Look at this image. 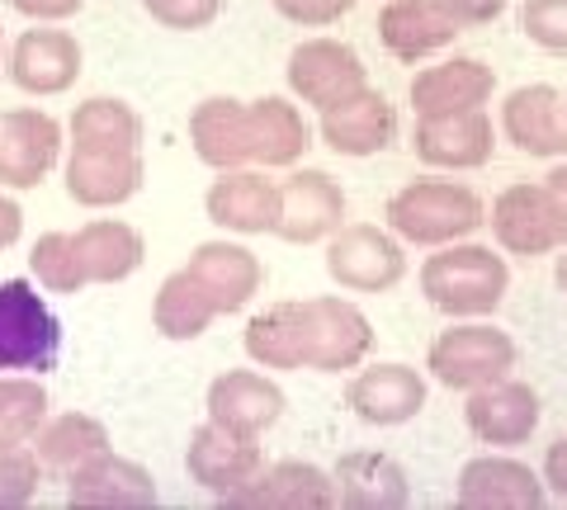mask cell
<instances>
[{"mask_svg":"<svg viewBox=\"0 0 567 510\" xmlns=\"http://www.w3.org/2000/svg\"><path fill=\"white\" fill-rule=\"evenodd\" d=\"M246 355L256 368H308V298L298 303H270L246 322Z\"/></svg>","mask_w":567,"mask_h":510,"instance_id":"f1b7e54d","label":"cell"},{"mask_svg":"<svg viewBox=\"0 0 567 510\" xmlns=\"http://www.w3.org/2000/svg\"><path fill=\"white\" fill-rule=\"evenodd\" d=\"M346 227V189L327 170H289L279 180V227L275 237L289 246L327 241Z\"/></svg>","mask_w":567,"mask_h":510,"instance_id":"9c48e42d","label":"cell"},{"mask_svg":"<svg viewBox=\"0 0 567 510\" xmlns=\"http://www.w3.org/2000/svg\"><path fill=\"white\" fill-rule=\"evenodd\" d=\"M544 482H548V491H554L558 501H567V435H558L554 445H548V454H544Z\"/></svg>","mask_w":567,"mask_h":510,"instance_id":"7bdbcfd3","label":"cell"},{"mask_svg":"<svg viewBox=\"0 0 567 510\" xmlns=\"http://www.w3.org/2000/svg\"><path fill=\"white\" fill-rule=\"evenodd\" d=\"M204 407H208L213 426L246 435V439H260L284 416V388L275 378L256 374V368H227V374H218L208 383Z\"/></svg>","mask_w":567,"mask_h":510,"instance_id":"e0dca14e","label":"cell"},{"mask_svg":"<svg viewBox=\"0 0 567 510\" xmlns=\"http://www.w3.org/2000/svg\"><path fill=\"white\" fill-rule=\"evenodd\" d=\"M71 147H118V152H137L142 143V118L128 100H110L95 95L76 104V114L66 123Z\"/></svg>","mask_w":567,"mask_h":510,"instance_id":"836d02e7","label":"cell"},{"mask_svg":"<svg viewBox=\"0 0 567 510\" xmlns=\"http://www.w3.org/2000/svg\"><path fill=\"white\" fill-rule=\"evenodd\" d=\"M346 407L364 426H406L425 412V378L412 364H369L346 383Z\"/></svg>","mask_w":567,"mask_h":510,"instance_id":"2e32d148","label":"cell"},{"mask_svg":"<svg viewBox=\"0 0 567 510\" xmlns=\"http://www.w3.org/2000/svg\"><path fill=\"white\" fill-rule=\"evenodd\" d=\"M62 355V322L29 279H0V374H48Z\"/></svg>","mask_w":567,"mask_h":510,"instance_id":"277c9868","label":"cell"},{"mask_svg":"<svg viewBox=\"0 0 567 510\" xmlns=\"http://www.w3.org/2000/svg\"><path fill=\"white\" fill-rule=\"evenodd\" d=\"M270 6H275L289 24L327 29V24H336V20H346V14L354 10V0H270Z\"/></svg>","mask_w":567,"mask_h":510,"instance_id":"ab89813d","label":"cell"},{"mask_svg":"<svg viewBox=\"0 0 567 510\" xmlns=\"http://www.w3.org/2000/svg\"><path fill=\"white\" fill-rule=\"evenodd\" d=\"M110 426L85 412H62V416H48V426L33 435V454H39L43 472L52 478H71L76 468L95 464L100 454H110Z\"/></svg>","mask_w":567,"mask_h":510,"instance_id":"f546056e","label":"cell"},{"mask_svg":"<svg viewBox=\"0 0 567 510\" xmlns=\"http://www.w3.org/2000/svg\"><path fill=\"white\" fill-rule=\"evenodd\" d=\"M322 143L336 152V156H379L393 147L398 137V110L388 104V95H379L374 85H364L360 95L341 100L336 110L322 114Z\"/></svg>","mask_w":567,"mask_h":510,"instance_id":"cb8c5ba5","label":"cell"},{"mask_svg":"<svg viewBox=\"0 0 567 510\" xmlns=\"http://www.w3.org/2000/svg\"><path fill=\"white\" fill-rule=\"evenodd\" d=\"M440 6H445V14L458 29H483L492 20H502L511 0H440Z\"/></svg>","mask_w":567,"mask_h":510,"instance_id":"60d3db41","label":"cell"},{"mask_svg":"<svg viewBox=\"0 0 567 510\" xmlns=\"http://www.w3.org/2000/svg\"><path fill=\"white\" fill-rule=\"evenodd\" d=\"M544 189H548V199H554V208H558V218H563V227H567V156L544 175Z\"/></svg>","mask_w":567,"mask_h":510,"instance_id":"f6af8a7d","label":"cell"},{"mask_svg":"<svg viewBox=\"0 0 567 510\" xmlns=\"http://www.w3.org/2000/svg\"><path fill=\"white\" fill-rule=\"evenodd\" d=\"M218 316L223 312L213 303V293L204 289V279L189 266L166 274L152 298V326H156V336H166V341H199Z\"/></svg>","mask_w":567,"mask_h":510,"instance_id":"1f68e13d","label":"cell"},{"mask_svg":"<svg viewBox=\"0 0 567 510\" xmlns=\"http://www.w3.org/2000/svg\"><path fill=\"white\" fill-rule=\"evenodd\" d=\"M554 279H558V289L567 293V251L558 256V266H554Z\"/></svg>","mask_w":567,"mask_h":510,"instance_id":"bcb514c9","label":"cell"},{"mask_svg":"<svg viewBox=\"0 0 567 510\" xmlns=\"http://www.w3.org/2000/svg\"><path fill=\"white\" fill-rule=\"evenodd\" d=\"M502 133L525 156L563 162L567 156V100L554 85H520L502 104Z\"/></svg>","mask_w":567,"mask_h":510,"instance_id":"ffe728a7","label":"cell"},{"mask_svg":"<svg viewBox=\"0 0 567 510\" xmlns=\"http://www.w3.org/2000/svg\"><path fill=\"white\" fill-rule=\"evenodd\" d=\"M336 478V497L341 506L354 510H398L412 501V482H406V468L383 449H350L336 459L331 468Z\"/></svg>","mask_w":567,"mask_h":510,"instance_id":"4316f807","label":"cell"},{"mask_svg":"<svg viewBox=\"0 0 567 510\" xmlns=\"http://www.w3.org/2000/svg\"><path fill=\"white\" fill-rule=\"evenodd\" d=\"M66 506L81 510H147L156 506V478L123 454H100L66 478Z\"/></svg>","mask_w":567,"mask_h":510,"instance_id":"603a6c76","label":"cell"},{"mask_svg":"<svg viewBox=\"0 0 567 510\" xmlns=\"http://www.w3.org/2000/svg\"><path fill=\"white\" fill-rule=\"evenodd\" d=\"M62 185L81 208H118L142 189L137 152L118 147H71L62 162Z\"/></svg>","mask_w":567,"mask_h":510,"instance_id":"7402d4cb","label":"cell"},{"mask_svg":"<svg viewBox=\"0 0 567 510\" xmlns=\"http://www.w3.org/2000/svg\"><path fill=\"white\" fill-rule=\"evenodd\" d=\"M208 222H218L223 232L237 237H265L279 227V180L265 175V166H237L218 170V180L204 195Z\"/></svg>","mask_w":567,"mask_h":510,"instance_id":"4fadbf2b","label":"cell"},{"mask_svg":"<svg viewBox=\"0 0 567 510\" xmlns=\"http://www.w3.org/2000/svg\"><path fill=\"white\" fill-rule=\"evenodd\" d=\"M458 29L440 0H388L379 10V43L393 52L398 62H425L435 52H445Z\"/></svg>","mask_w":567,"mask_h":510,"instance_id":"d4e9b609","label":"cell"},{"mask_svg":"<svg viewBox=\"0 0 567 510\" xmlns=\"http://www.w3.org/2000/svg\"><path fill=\"white\" fill-rule=\"evenodd\" d=\"M492 237L496 246H502L506 256H520V260H535V256H548V251H558V246L567 241V227L558 218V208L554 199H548V189L544 180L539 185H506L502 195L492 199Z\"/></svg>","mask_w":567,"mask_h":510,"instance_id":"52a82bcc","label":"cell"},{"mask_svg":"<svg viewBox=\"0 0 567 510\" xmlns=\"http://www.w3.org/2000/svg\"><path fill=\"white\" fill-rule=\"evenodd\" d=\"M374 350V322L350 298H308V368L312 374H350Z\"/></svg>","mask_w":567,"mask_h":510,"instance_id":"30bf717a","label":"cell"},{"mask_svg":"<svg viewBox=\"0 0 567 510\" xmlns=\"http://www.w3.org/2000/svg\"><path fill=\"white\" fill-rule=\"evenodd\" d=\"M185 472L194 487H204L208 497H218L227 506L241 487H251L265 472V449H260V439H246V435H233L204 420L199 430H189Z\"/></svg>","mask_w":567,"mask_h":510,"instance_id":"8992f818","label":"cell"},{"mask_svg":"<svg viewBox=\"0 0 567 510\" xmlns=\"http://www.w3.org/2000/svg\"><path fill=\"white\" fill-rule=\"evenodd\" d=\"M539 393L520 378H496L487 388H473L464 402V426L473 430L477 445L492 449H516L539 430Z\"/></svg>","mask_w":567,"mask_h":510,"instance_id":"7c38bea8","label":"cell"},{"mask_svg":"<svg viewBox=\"0 0 567 510\" xmlns=\"http://www.w3.org/2000/svg\"><path fill=\"white\" fill-rule=\"evenodd\" d=\"M48 426V388L39 374H0V445H33Z\"/></svg>","mask_w":567,"mask_h":510,"instance_id":"e575fe53","label":"cell"},{"mask_svg":"<svg viewBox=\"0 0 567 510\" xmlns=\"http://www.w3.org/2000/svg\"><path fill=\"white\" fill-rule=\"evenodd\" d=\"M511 289V266L502 251L477 241H450L435 246V256H425L421 266V293L435 312H445L450 322H468V316H492L506 303Z\"/></svg>","mask_w":567,"mask_h":510,"instance_id":"6da1fadb","label":"cell"},{"mask_svg":"<svg viewBox=\"0 0 567 510\" xmlns=\"http://www.w3.org/2000/svg\"><path fill=\"white\" fill-rule=\"evenodd\" d=\"M85 0H10V10H20L33 24H62L71 14H81Z\"/></svg>","mask_w":567,"mask_h":510,"instance_id":"b9f144b4","label":"cell"},{"mask_svg":"<svg viewBox=\"0 0 567 510\" xmlns=\"http://www.w3.org/2000/svg\"><path fill=\"white\" fill-rule=\"evenodd\" d=\"M189 270L204 279V289L213 293L218 312H241L251 298L265 289V266L256 251H246L241 241H204L194 246Z\"/></svg>","mask_w":567,"mask_h":510,"instance_id":"83f0119b","label":"cell"},{"mask_svg":"<svg viewBox=\"0 0 567 510\" xmlns=\"http://www.w3.org/2000/svg\"><path fill=\"white\" fill-rule=\"evenodd\" d=\"M20 232H24V208L14 204L10 195H0V251L20 241Z\"/></svg>","mask_w":567,"mask_h":510,"instance_id":"ee69618b","label":"cell"},{"mask_svg":"<svg viewBox=\"0 0 567 510\" xmlns=\"http://www.w3.org/2000/svg\"><path fill=\"white\" fill-rule=\"evenodd\" d=\"M189 147L208 170H237L256 166V137H251V104L233 95H213L194 104L189 114Z\"/></svg>","mask_w":567,"mask_h":510,"instance_id":"44dd1931","label":"cell"},{"mask_svg":"<svg viewBox=\"0 0 567 510\" xmlns=\"http://www.w3.org/2000/svg\"><path fill=\"white\" fill-rule=\"evenodd\" d=\"M284 76H289V91L303 104H312L317 114L336 110L341 100L360 95L369 85L360 52H354L350 43H336V39H303L289 52Z\"/></svg>","mask_w":567,"mask_h":510,"instance_id":"ba28073f","label":"cell"},{"mask_svg":"<svg viewBox=\"0 0 567 510\" xmlns=\"http://www.w3.org/2000/svg\"><path fill=\"white\" fill-rule=\"evenodd\" d=\"M251 137H256V166L265 170H293L312 147V128L303 110L284 95L251 100Z\"/></svg>","mask_w":567,"mask_h":510,"instance_id":"4dcf8cb0","label":"cell"},{"mask_svg":"<svg viewBox=\"0 0 567 510\" xmlns=\"http://www.w3.org/2000/svg\"><path fill=\"white\" fill-rule=\"evenodd\" d=\"M454 497L468 510H535L548 497V482L544 472L511 459V454H483V459L464 464Z\"/></svg>","mask_w":567,"mask_h":510,"instance_id":"ac0fdd59","label":"cell"},{"mask_svg":"<svg viewBox=\"0 0 567 510\" xmlns=\"http://www.w3.org/2000/svg\"><path fill=\"white\" fill-rule=\"evenodd\" d=\"M525 39L544 52H567V0H525L520 6Z\"/></svg>","mask_w":567,"mask_h":510,"instance_id":"74e56055","label":"cell"},{"mask_svg":"<svg viewBox=\"0 0 567 510\" xmlns=\"http://www.w3.org/2000/svg\"><path fill=\"white\" fill-rule=\"evenodd\" d=\"M39 478H43V464L33 445H0V510L29 506L33 491H39Z\"/></svg>","mask_w":567,"mask_h":510,"instance_id":"8d00e7d4","label":"cell"},{"mask_svg":"<svg viewBox=\"0 0 567 510\" xmlns=\"http://www.w3.org/2000/svg\"><path fill=\"white\" fill-rule=\"evenodd\" d=\"M425 368H431V378L440 388L473 393L496 378H511V368H516V341L502 326L483 322V316H468V322H454L450 331H440L431 341Z\"/></svg>","mask_w":567,"mask_h":510,"instance_id":"3957f363","label":"cell"},{"mask_svg":"<svg viewBox=\"0 0 567 510\" xmlns=\"http://www.w3.org/2000/svg\"><path fill=\"white\" fill-rule=\"evenodd\" d=\"M29 270L39 279V289H48V293H81L91 284L76 232H43L29 251Z\"/></svg>","mask_w":567,"mask_h":510,"instance_id":"d590c367","label":"cell"},{"mask_svg":"<svg viewBox=\"0 0 567 510\" xmlns=\"http://www.w3.org/2000/svg\"><path fill=\"white\" fill-rule=\"evenodd\" d=\"M62 162V123L43 110H6L0 114V185L33 189Z\"/></svg>","mask_w":567,"mask_h":510,"instance_id":"8fae6325","label":"cell"},{"mask_svg":"<svg viewBox=\"0 0 567 510\" xmlns=\"http://www.w3.org/2000/svg\"><path fill=\"white\" fill-rule=\"evenodd\" d=\"M412 152L431 170H483L496 152V128L487 110L445 114V118H416Z\"/></svg>","mask_w":567,"mask_h":510,"instance_id":"9a60e30c","label":"cell"},{"mask_svg":"<svg viewBox=\"0 0 567 510\" xmlns=\"http://www.w3.org/2000/svg\"><path fill=\"white\" fill-rule=\"evenodd\" d=\"M496 91V72L477 58H445L435 66H421L412 76V110L416 118H445V114H468L487 110Z\"/></svg>","mask_w":567,"mask_h":510,"instance_id":"d6986e66","label":"cell"},{"mask_svg":"<svg viewBox=\"0 0 567 510\" xmlns=\"http://www.w3.org/2000/svg\"><path fill=\"white\" fill-rule=\"evenodd\" d=\"M81 62L85 52L76 43L71 29H24L20 39L10 43L6 72L20 85L24 95H62L81 81Z\"/></svg>","mask_w":567,"mask_h":510,"instance_id":"5bb4252c","label":"cell"},{"mask_svg":"<svg viewBox=\"0 0 567 510\" xmlns=\"http://www.w3.org/2000/svg\"><path fill=\"white\" fill-rule=\"evenodd\" d=\"M142 10L152 14L162 29H175V33H199L218 20L223 0H142Z\"/></svg>","mask_w":567,"mask_h":510,"instance_id":"f35d334b","label":"cell"},{"mask_svg":"<svg viewBox=\"0 0 567 510\" xmlns=\"http://www.w3.org/2000/svg\"><path fill=\"white\" fill-rule=\"evenodd\" d=\"M327 274L346 293H388L406 279V251L393 227L346 222L327 237Z\"/></svg>","mask_w":567,"mask_h":510,"instance_id":"5b68a950","label":"cell"},{"mask_svg":"<svg viewBox=\"0 0 567 510\" xmlns=\"http://www.w3.org/2000/svg\"><path fill=\"white\" fill-rule=\"evenodd\" d=\"M388 227L406 241V246H450V241H468L477 227L487 222V204L477 199V189L464 180H445V175H421L406 180L393 199H388Z\"/></svg>","mask_w":567,"mask_h":510,"instance_id":"7a4b0ae2","label":"cell"},{"mask_svg":"<svg viewBox=\"0 0 567 510\" xmlns=\"http://www.w3.org/2000/svg\"><path fill=\"white\" fill-rule=\"evenodd\" d=\"M81 246V260H85V274L91 284H123L128 274L142 270L147 260V246H142V232L118 218H95L76 232Z\"/></svg>","mask_w":567,"mask_h":510,"instance_id":"d6a6232c","label":"cell"},{"mask_svg":"<svg viewBox=\"0 0 567 510\" xmlns=\"http://www.w3.org/2000/svg\"><path fill=\"white\" fill-rule=\"evenodd\" d=\"M336 478L327 468L317 464H303V459H279V464H265V472L241 487L227 506H241V510H322V506H336Z\"/></svg>","mask_w":567,"mask_h":510,"instance_id":"484cf974","label":"cell"}]
</instances>
